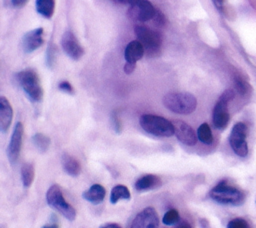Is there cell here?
I'll return each instance as SVG.
<instances>
[{
    "label": "cell",
    "instance_id": "cell-29",
    "mask_svg": "<svg viewBox=\"0 0 256 228\" xmlns=\"http://www.w3.org/2000/svg\"><path fill=\"white\" fill-rule=\"evenodd\" d=\"M55 61V48L54 45H50L47 48V65L49 67H52Z\"/></svg>",
    "mask_w": 256,
    "mask_h": 228
},
{
    "label": "cell",
    "instance_id": "cell-3",
    "mask_svg": "<svg viewBox=\"0 0 256 228\" xmlns=\"http://www.w3.org/2000/svg\"><path fill=\"white\" fill-rule=\"evenodd\" d=\"M16 80L23 91L34 102L41 101L43 97V89L41 87L38 74L34 69H24L16 74Z\"/></svg>",
    "mask_w": 256,
    "mask_h": 228
},
{
    "label": "cell",
    "instance_id": "cell-23",
    "mask_svg": "<svg viewBox=\"0 0 256 228\" xmlns=\"http://www.w3.org/2000/svg\"><path fill=\"white\" fill-rule=\"evenodd\" d=\"M197 137L202 143L206 145H209L213 142V135L210 126L207 123H202L199 126V128L197 129Z\"/></svg>",
    "mask_w": 256,
    "mask_h": 228
},
{
    "label": "cell",
    "instance_id": "cell-33",
    "mask_svg": "<svg viewBox=\"0 0 256 228\" xmlns=\"http://www.w3.org/2000/svg\"><path fill=\"white\" fill-rule=\"evenodd\" d=\"M28 1L27 0H12V1H9V3L14 7V8H22L23 6L26 5Z\"/></svg>",
    "mask_w": 256,
    "mask_h": 228
},
{
    "label": "cell",
    "instance_id": "cell-25",
    "mask_svg": "<svg viewBox=\"0 0 256 228\" xmlns=\"http://www.w3.org/2000/svg\"><path fill=\"white\" fill-rule=\"evenodd\" d=\"M180 220V215H179V212L176 210V209H170L168 210L163 218H162V222L163 224L167 225V226H171V225H174L176 223H178Z\"/></svg>",
    "mask_w": 256,
    "mask_h": 228
},
{
    "label": "cell",
    "instance_id": "cell-7",
    "mask_svg": "<svg viewBox=\"0 0 256 228\" xmlns=\"http://www.w3.org/2000/svg\"><path fill=\"white\" fill-rule=\"evenodd\" d=\"M247 133V126L242 122H238L233 126L229 136V143L232 150L240 157H245L248 154V146L246 141Z\"/></svg>",
    "mask_w": 256,
    "mask_h": 228
},
{
    "label": "cell",
    "instance_id": "cell-16",
    "mask_svg": "<svg viewBox=\"0 0 256 228\" xmlns=\"http://www.w3.org/2000/svg\"><path fill=\"white\" fill-rule=\"evenodd\" d=\"M144 51V47L138 40H133L130 43H128L124 51L126 62L136 64V62L143 57Z\"/></svg>",
    "mask_w": 256,
    "mask_h": 228
},
{
    "label": "cell",
    "instance_id": "cell-34",
    "mask_svg": "<svg viewBox=\"0 0 256 228\" xmlns=\"http://www.w3.org/2000/svg\"><path fill=\"white\" fill-rule=\"evenodd\" d=\"M135 66H136V64L127 63V62H126L125 65H124V72H125L126 74H131V73L134 71Z\"/></svg>",
    "mask_w": 256,
    "mask_h": 228
},
{
    "label": "cell",
    "instance_id": "cell-8",
    "mask_svg": "<svg viewBox=\"0 0 256 228\" xmlns=\"http://www.w3.org/2000/svg\"><path fill=\"white\" fill-rule=\"evenodd\" d=\"M154 6L146 0L142 1H131L130 7L127 11V16L134 21L146 22L154 18L156 14Z\"/></svg>",
    "mask_w": 256,
    "mask_h": 228
},
{
    "label": "cell",
    "instance_id": "cell-32",
    "mask_svg": "<svg viewBox=\"0 0 256 228\" xmlns=\"http://www.w3.org/2000/svg\"><path fill=\"white\" fill-rule=\"evenodd\" d=\"M234 91L233 90H231V89H227V90H225L222 94H221V96L219 97V99L220 100H223V101H225V102H229L230 100H232L233 98H234Z\"/></svg>",
    "mask_w": 256,
    "mask_h": 228
},
{
    "label": "cell",
    "instance_id": "cell-10",
    "mask_svg": "<svg viewBox=\"0 0 256 228\" xmlns=\"http://www.w3.org/2000/svg\"><path fill=\"white\" fill-rule=\"evenodd\" d=\"M24 127L21 122H17L14 126L11 139L7 148V156L11 164H14L19 157L21 146H22V137H23Z\"/></svg>",
    "mask_w": 256,
    "mask_h": 228
},
{
    "label": "cell",
    "instance_id": "cell-6",
    "mask_svg": "<svg viewBox=\"0 0 256 228\" xmlns=\"http://www.w3.org/2000/svg\"><path fill=\"white\" fill-rule=\"evenodd\" d=\"M134 30L138 41L142 44L148 55L154 56L160 53L162 38L159 32L143 25H136Z\"/></svg>",
    "mask_w": 256,
    "mask_h": 228
},
{
    "label": "cell",
    "instance_id": "cell-28",
    "mask_svg": "<svg viewBox=\"0 0 256 228\" xmlns=\"http://www.w3.org/2000/svg\"><path fill=\"white\" fill-rule=\"evenodd\" d=\"M110 120H111V124L113 126V129L116 133H121V122L118 118V114L117 111H113L111 113V116H110Z\"/></svg>",
    "mask_w": 256,
    "mask_h": 228
},
{
    "label": "cell",
    "instance_id": "cell-11",
    "mask_svg": "<svg viewBox=\"0 0 256 228\" xmlns=\"http://www.w3.org/2000/svg\"><path fill=\"white\" fill-rule=\"evenodd\" d=\"M61 46L64 52L73 60H79L84 54L83 47L79 44L71 31H65L63 33L61 37Z\"/></svg>",
    "mask_w": 256,
    "mask_h": 228
},
{
    "label": "cell",
    "instance_id": "cell-4",
    "mask_svg": "<svg viewBox=\"0 0 256 228\" xmlns=\"http://www.w3.org/2000/svg\"><path fill=\"white\" fill-rule=\"evenodd\" d=\"M209 196L212 200L224 205H239L244 200V194L236 187L229 185L225 180L214 186L210 190Z\"/></svg>",
    "mask_w": 256,
    "mask_h": 228
},
{
    "label": "cell",
    "instance_id": "cell-30",
    "mask_svg": "<svg viewBox=\"0 0 256 228\" xmlns=\"http://www.w3.org/2000/svg\"><path fill=\"white\" fill-rule=\"evenodd\" d=\"M153 20H154V23L159 27H162L166 24V18L160 10H156V14H155Z\"/></svg>",
    "mask_w": 256,
    "mask_h": 228
},
{
    "label": "cell",
    "instance_id": "cell-21",
    "mask_svg": "<svg viewBox=\"0 0 256 228\" xmlns=\"http://www.w3.org/2000/svg\"><path fill=\"white\" fill-rule=\"evenodd\" d=\"M131 198V194L129 189H128L125 185L118 184L114 186L111 190L110 194V202L112 204H116L119 200H129Z\"/></svg>",
    "mask_w": 256,
    "mask_h": 228
},
{
    "label": "cell",
    "instance_id": "cell-14",
    "mask_svg": "<svg viewBox=\"0 0 256 228\" xmlns=\"http://www.w3.org/2000/svg\"><path fill=\"white\" fill-rule=\"evenodd\" d=\"M228 102L218 99L213 109V124L217 129H223L229 122V113L227 108Z\"/></svg>",
    "mask_w": 256,
    "mask_h": 228
},
{
    "label": "cell",
    "instance_id": "cell-15",
    "mask_svg": "<svg viewBox=\"0 0 256 228\" xmlns=\"http://www.w3.org/2000/svg\"><path fill=\"white\" fill-rule=\"evenodd\" d=\"M13 110L9 101L4 97H0V129L6 132L12 122Z\"/></svg>",
    "mask_w": 256,
    "mask_h": 228
},
{
    "label": "cell",
    "instance_id": "cell-19",
    "mask_svg": "<svg viewBox=\"0 0 256 228\" xmlns=\"http://www.w3.org/2000/svg\"><path fill=\"white\" fill-rule=\"evenodd\" d=\"M62 166L64 171L70 176H78L81 171L80 163L68 153L62 154Z\"/></svg>",
    "mask_w": 256,
    "mask_h": 228
},
{
    "label": "cell",
    "instance_id": "cell-31",
    "mask_svg": "<svg viewBox=\"0 0 256 228\" xmlns=\"http://www.w3.org/2000/svg\"><path fill=\"white\" fill-rule=\"evenodd\" d=\"M58 88L63 91V92H66L68 94H73L74 93V90H73V87L72 85L68 82V81H62L59 83L58 85Z\"/></svg>",
    "mask_w": 256,
    "mask_h": 228
},
{
    "label": "cell",
    "instance_id": "cell-36",
    "mask_svg": "<svg viewBox=\"0 0 256 228\" xmlns=\"http://www.w3.org/2000/svg\"><path fill=\"white\" fill-rule=\"evenodd\" d=\"M213 3L219 12H223V1H213Z\"/></svg>",
    "mask_w": 256,
    "mask_h": 228
},
{
    "label": "cell",
    "instance_id": "cell-18",
    "mask_svg": "<svg viewBox=\"0 0 256 228\" xmlns=\"http://www.w3.org/2000/svg\"><path fill=\"white\" fill-rule=\"evenodd\" d=\"M161 185V179L154 174H146L135 182V189L138 191H148L156 189Z\"/></svg>",
    "mask_w": 256,
    "mask_h": 228
},
{
    "label": "cell",
    "instance_id": "cell-5",
    "mask_svg": "<svg viewBox=\"0 0 256 228\" xmlns=\"http://www.w3.org/2000/svg\"><path fill=\"white\" fill-rule=\"evenodd\" d=\"M46 201L50 207L62 214L69 221L75 220L76 210L71 204H69L65 200L59 185L54 184L49 187L46 192Z\"/></svg>",
    "mask_w": 256,
    "mask_h": 228
},
{
    "label": "cell",
    "instance_id": "cell-20",
    "mask_svg": "<svg viewBox=\"0 0 256 228\" xmlns=\"http://www.w3.org/2000/svg\"><path fill=\"white\" fill-rule=\"evenodd\" d=\"M35 5L37 12L43 17L49 19L53 16L55 9V2L53 0H37Z\"/></svg>",
    "mask_w": 256,
    "mask_h": 228
},
{
    "label": "cell",
    "instance_id": "cell-35",
    "mask_svg": "<svg viewBox=\"0 0 256 228\" xmlns=\"http://www.w3.org/2000/svg\"><path fill=\"white\" fill-rule=\"evenodd\" d=\"M99 228H122L119 224L117 223H114V222H110V223H105V224H102Z\"/></svg>",
    "mask_w": 256,
    "mask_h": 228
},
{
    "label": "cell",
    "instance_id": "cell-12",
    "mask_svg": "<svg viewBox=\"0 0 256 228\" xmlns=\"http://www.w3.org/2000/svg\"><path fill=\"white\" fill-rule=\"evenodd\" d=\"M175 135L177 139L187 146H194L197 142V133L193 130V128L184 121L174 120L173 122Z\"/></svg>",
    "mask_w": 256,
    "mask_h": 228
},
{
    "label": "cell",
    "instance_id": "cell-26",
    "mask_svg": "<svg viewBox=\"0 0 256 228\" xmlns=\"http://www.w3.org/2000/svg\"><path fill=\"white\" fill-rule=\"evenodd\" d=\"M235 87H236L237 91L241 94H246L250 89L249 84L246 81H244L243 79L239 78V77L235 78Z\"/></svg>",
    "mask_w": 256,
    "mask_h": 228
},
{
    "label": "cell",
    "instance_id": "cell-9",
    "mask_svg": "<svg viewBox=\"0 0 256 228\" xmlns=\"http://www.w3.org/2000/svg\"><path fill=\"white\" fill-rule=\"evenodd\" d=\"M130 228H159V217L153 207L141 210L133 219Z\"/></svg>",
    "mask_w": 256,
    "mask_h": 228
},
{
    "label": "cell",
    "instance_id": "cell-37",
    "mask_svg": "<svg viewBox=\"0 0 256 228\" xmlns=\"http://www.w3.org/2000/svg\"><path fill=\"white\" fill-rule=\"evenodd\" d=\"M177 228H192V227H191V225L187 221H184V222L180 223Z\"/></svg>",
    "mask_w": 256,
    "mask_h": 228
},
{
    "label": "cell",
    "instance_id": "cell-13",
    "mask_svg": "<svg viewBox=\"0 0 256 228\" xmlns=\"http://www.w3.org/2000/svg\"><path fill=\"white\" fill-rule=\"evenodd\" d=\"M43 28L39 27L26 32L22 38L23 51L25 53H31L38 49L44 42L43 39Z\"/></svg>",
    "mask_w": 256,
    "mask_h": 228
},
{
    "label": "cell",
    "instance_id": "cell-22",
    "mask_svg": "<svg viewBox=\"0 0 256 228\" xmlns=\"http://www.w3.org/2000/svg\"><path fill=\"white\" fill-rule=\"evenodd\" d=\"M35 176L34 166L31 163H24L21 167V180L24 187L28 188L33 183Z\"/></svg>",
    "mask_w": 256,
    "mask_h": 228
},
{
    "label": "cell",
    "instance_id": "cell-24",
    "mask_svg": "<svg viewBox=\"0 0 256 228\" xmlns=\"http://www.w3.org/2000/svg\"><path fill=\"white\" fill-rule=\"evenodd\" d=\"M32 142L35 147L42 153L46 152L50 145V138L42 133H35L32 136Z\"/></svg>",
    "mask_w": 256,
    "mask_h": 228
},
{
    "label": "cell",
    "instance_id": "cell-27",
    "mask_svg": "<svg viewBox=\"0 0 256 228\" xmlns=\"http://www.w3.org/2000/svg\"><path fill=\"white\" fill-rule=\"evenodd\" d=\"M227 228H249V225L247 221L242 218H234L228 222Z\"/></svg>",
    "mask_w": 256,
    "mask_h": 228
},
{
    "label": "cell",
    "instance_id": "cell-38",
    "mask_svg": "<svg viewBox=\"0 0 256 228\" xmlns=\"http://www.w3.org/2000/svg\"><path fill=\"white\" fill-rule=\"evenodd\" d=\"M42 228H58V226L56 224L53 225H44Z\"/></svg>",
    "mask_w": 256,
    "mask_h": 228
},
{
    "label": "cell",
    "instance_id": "cell-1",
    "mask_svg": "<svg viewBox=\"0 0 256 228\" xmlns=\"http://www.w3.org/2000/svg\"><path fill=\"white\" fill-rule=\"evenodd\" d=\"M164 106L177 114H190L197 106L196 97L188 92L168 93L163 97Z\"/></svg>",
    "mask_w": 256,
    "mask_h": 228
},
{
    "label": "cell",
    "instance_id": "cell-17",
    "mask_svg": "<svg viewBox=\"0 0 256 228\" xmlns=\"http://www.w3.org/2000/svg\"><path fill=\"white\" fill-rule=\"evenodd\" d=\"M106 190L100 184H93L89 189L82 193V197L92 204H100L104 200Z\"/></svg>",
    "mask_w": 256,
    "mask_h": 228
},
{
    "label": "cell",
    "instance_id": "cell-2",
    "mask_svg": "<svg viewBox=\"0 0 256 228\" xmlns=\"http://www.w3.org/2000/svg\"><path fill=\"white\" fill-rule=\"evenodd\" d=\"M140 125L144 131L158 137H170L175 134L174 125L164 117L144 114L140 117Z\"/></svg>",
    "mask_w": 256,
    "mask_h": 228
}]
</instances>
